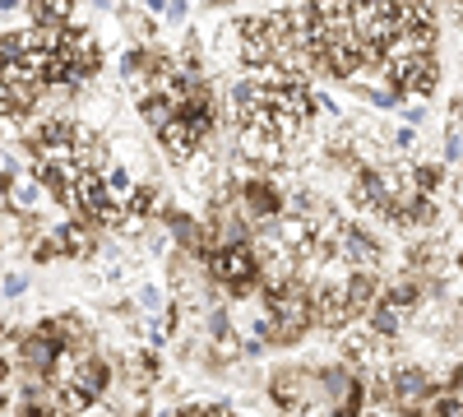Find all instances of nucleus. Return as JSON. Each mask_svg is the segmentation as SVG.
I'll return each mask as SVG.
<instances>
[{"label": "nucleus", "mask_w": 463, "mask_h": 417, "mask_svg": "<svg viewBox=\"0 0 463 417\" xmlns=\"http://www.w3.org/2000/svg\"><path fill=\"white\" fill-rule=\"evenodd\" d=\"M74 10V0H28V19L33 24H65Z\"/></svg>", "instance_id": "nucleus-11"}, {"label": "nucleus", "mask_w": 463, "mask_h": 417, "mask_svg": "<svg viewBox=\"0 0 463 417\" xmlns=\"http://www.w3.org/2000/svg\"><path fill=\"white\" fill-rule=\"evenodd\" d=\"M209 130H213L209 111H181V117H172V121L158 130V144H163V154H167L172 163H190V158L200 154V144H204Z\"/></svg>", "instance_id": "nucleus-2"}, {"label": "nucleus", "mask_w": 463, "mask_h": 417, "mask_svg": "<svg viewBox=\"0 0 463 417\" xmlns=\"http://www.w3.org/2000/svg\"><path fill=\"white\" fill-rule=\"evenodd\" d=\"M139 111H144V121H148L153 130H163V126H167L172 117H181V111H176V107H172V102H167L163 93H148V98L139 102Z\"/></svg>", "instance_id": "nucleus-12"}, {"label": "nucleus", "mask_w": 463, "mask_h": 417, "mask_svg": "<svg viewBox=\"0 0 463 417\" xmlns=\"http://www.w3.org/2000/svg\"><path fill=\"white\" fill-rule=\"evenodd\" d=\"M56 237H61V255H89V251H93V223L74 218V223L61 227Z\"/></svg>", "instance_id": "nucleus-10"}, {"label": "nucleus", "mask_w": 463, "mask_h": 417, "mask_svg": "<svg viewBox=\"0 0 463 417\" xmlns=\"http://www.w3.org/2000/svg\"><path fill=\"white\" fill-rule=\"evenodd\" d=\"M390 301H394V307H403V311H408L412 301H417V283H408V279H403V283H394V288H390Z\"/></svg>", "instance_id": "nucleus-14"}, {"label": "nucleus", "mask_w": 463, "mask_h": 417, "mask_svg": "<svg viewBox=\"0 0 463 417\" xmlns=\"http://www.w3.org/2000/svg\"><path fill=\"white\" fill-rule=\"evenodd\" d=\"M325 394V375H311V371H279V381H274V399L292 412H301L306 403H316Z\"/></svg>", "instance_id": "nucleus-5"}, {"label": "nucleus", "mask_w": 463, "mask_h": 417, "mask_svg": "<svg viewBox=\"0 0 463 417\" xmlns=\"http://www.w3.org/2000/svg\"><path fill=\"white\" fill-rule=\"evenodd\" d=\"M144 5H148V10H167V0H144Z\"/></svg>", "instance_id": "nucleus-18"}, {"label": "nucleus", "mask_w": 463, "mask_h": 417, "mask_svg": "<svg viewBox=\"0 0 463 417\" xmlns=\"http://www.w3.org/2000/svg\"><path fill=\"white\" fill-rule=\"evenodd\" d=\"M204 270L213 283H222L227 292H237V297H250L260 288V255L250 242H237V246H213L204 255Z\"/></svg>", "instance_id": "nucleus-1"}, {"label": "nucleus", "mask_w": 463, "mask_h": 417, "mask_svg": "<svg viewBox=\"0 0 463 417\" xmlns=\"http://www.w3.org/2000/svg\"><path fill=\"white\" fill-rule=\"evenodd\" d=\"M427 399H431V381H427L417 366H403V371L390 375V403H394V408L417 412V408H427Z\"/></svg>", "instance_id": "nucleus-6"}, {"label": "nucleus", "mask_w": 463, "mask_h": 417, "mask_svg": "<svg viewBox=\"0 0 463 417\" xmlns=\"http://www.w3.org/2000/svg\"><path fill=\"white\" fill-rule=\"evenodd\" d=\"M269 61H274L269 43H241V65H246V70H260V65H269Z\"/></svg>", "instance_id": "nucleus-13"}, {"label": "nucleus", "mask_w": 463, "mask_h": 417, "mask_svg": "<svg viewBox=\"0 0 463 417\" xmlns=\"http://www.w3.org/2000/svg\"><path fill=\"white\" fill-rule=\"evenodd\" d=\"M47 195L52 191L37 181V172H19L14 181H5V209H14V213H43Z\"/></svg>", "instance_id": "nucleus-7"}, {"label": "nucleus", "mask_w": 463, "mask_h": 417, "mask_svg": "<svg viewBox=\"0 0 463 417\" xmlns=\"http://www.w3.org/2000/svg\"><path fill=\"white\" fill-rule=\"evenodd\" d=\"M61 61H65V70H70V80L84 84L89 74H98V65H102L98 37L84 33V28H70V33H65V47H61Z\"/></svg>", "instance_id": "nucleus-4"}, {"label": "nucleus", "mask_w": 463, "mask_h": 417, "mask_svg": "<svg viewBox=\"0 0 463 417\" xmlns=\"http://www.w3.org/2000/svg\"><path fill=\"white\" fill-rule=\"evenodd\" d=\"M24 288H28V279H24V274H10V279H5V297H19Z\"/></svg>", "instance_id": "nucleus-17"}, {"label": "nucleus", "mask_w": 463, "mask_h": 417, "mask_svg": "<svg viewBox=\"0 0 463 417\" xmlns=\"http://www.w3.org/2000/svg\"><path fill=\"white\" fill-rule=\"evenodd\" d=\"M102 181H107V204L126 213V209L135 204V195H139V181H135L130 172H121V167H111V172H102Z\"/></svg>", "instance_id": "nucleus-9"}, {"label": "nucleus", "mask_w": 463, "mask_h": 417, "mask_svg": "<svg viewBox=\"0 0 463 417\" xmlns=\"http://www.w3.org/2000/svg\"><path fill=\"white\" fill-rule=\"evenodd\" d=\"M209 5H227V0H209Z\"/></svg>", "instance_id": "nucleus-19"}, {"label": "nucleus", "mask_w": 463, "mask_h": 417, "mask_svg": "<svg viewBox=\"0 0 463 417\" xmlns=\"http://www.w3.org/2000/svg\"><path fill=\"white\" fill-rule=\"evenodd\" d=\"M394 144H399V148H412V144H417V130H412V126L394 130Z\"/></svg>", "instance_id": "nucleus-16"}, {"label": "nucleus", "mask_w": 463, "mask_h": 417, "mask_svg": "<svg viewBox=\"0 0 463 417\" xmlns=\"http://www.w3.org/2000/svg\"><path fill=\"white\" fill-rule=\"evenodd\" d=\"M237 148H241V158L250 163V167H283V158H288V144L274 135V126H241V135H237Z\"/></svg>", "instance_id": "nucleus-3"}, {"label": "nucleus", "mask_w": 463, "mask_h": 417, "mask_svg": "<svg viewBox=\"0 0 463 417\" xmlns=\"http://www.w3.org/2000/svg\"><path fill=\"white\" fill-rule=\"evenodd\" d=\"M431 412H436V417H463V403H458V399H440Z\"/></svg>", "instance_id": "nucleus-15"}, {"label": "nucleus", "mask_w": 463, "mask_h": 417, "mask_svg": "<svg viewBox=\"0 0 463 417\" xmlns=\"http://www.w3.org/2000/svg\"><path fill=\"white\" fill-rule=\"evenodd\" d=\"M338 260H347V264H357V270H366V264H375V242L366 237V232H357V227H343V242H338V251H334Z\"/></svg>", "instance_id": "nucleus-8"}]
</instances>
